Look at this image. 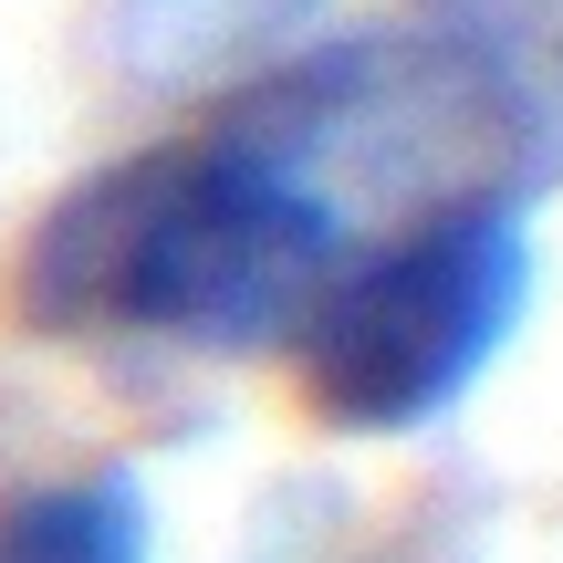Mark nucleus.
Wrapping results in <instances>:
<instances>
[{"label": "nucleus", "instance_id": "f257e3e1", "mask_svg": "<svg viewBox=\"0 0 563 563\" xmlns=\"http://www.w3.org/2000/svg\"><path fill=\"white\" fill-rule=\"evenodd\" d=\"M334 262V199L241 125H209L63 188L11 251V313L53 344L136 334L188 355H272Z\"/></svg>", "mask_w": 563, "mask_h": 563}, {"label": "nucleus", "instance_id": "f03ea898", "mask_svg": "<svg viewBox=\"0 0 563 563\" xmlns=\"http://www.w3.org/2000/svg\"><path fill=\"white\" fill-rule=\"evenodd\" d=\"M532 313V230L511 199H439L344 251L292 323L302 407L344 439L439 428Z\"/></svg>", "mask_w": 563, "mask_h": 563}, {"label": "nucleus", "instance_id": "7ed1b4c3", "mask_svg": "<svg viewBox=\"0 0 563 563\" xmlns=\"http://www.w3.org/2000/svg\"><path fill=\"white\" fill-rule=\"evenodd\" d=\"M0 563H146V490L125 470L0 490Z\"/></svg>", "mask_w": 563, "mask_h": 563}, {"label": "nucleus", "instance_id": "20e7f679", "mask_svg": "<svg viewBox=\"0 0 563 563\" xmlns=\"http://www.w3.org/2000/svg\"><path fill=\"white\" fill-rule=\"evenodd\" d=\"M428 11H449V32H470V42H490L501 63H522V11H532V0H428Z\"/></svg>", "mask_w": 563, "mask_h": 563}]
</instances>
